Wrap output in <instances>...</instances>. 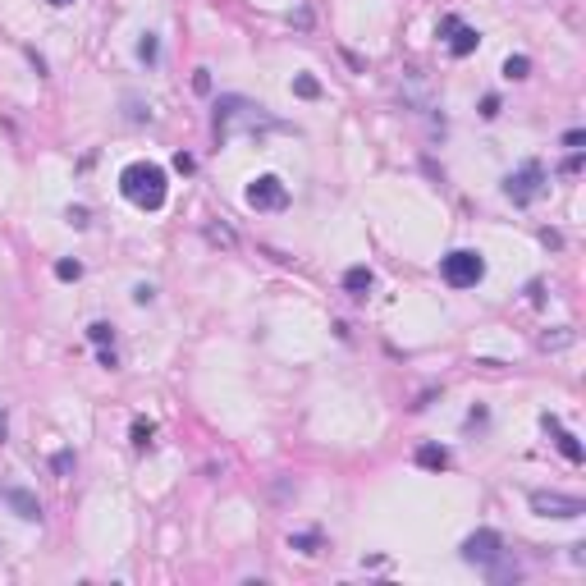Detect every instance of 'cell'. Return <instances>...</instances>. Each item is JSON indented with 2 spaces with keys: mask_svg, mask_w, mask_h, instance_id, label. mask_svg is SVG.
Wrapping results in <instances>:
<instances>
[{
  "mask_svg": "<svg viewBox=\"0 0 586 586\" xmlns=\"http://www.w3.org/2000/svg\"><path fill=\"white\" fill-rule=\"evenodd\" d=\"M285 124L275 120V115L266 110L261 101H248V96H220L216 101V133H220V142L224 138H234V133H280Z\"/></svg>",
  "mask_w": 586,
  "mask_h": 586,
  "instance_id": "obj_1",
  "label": "cell"
},
{
  "mask_svg": "<svg viewBox=\"0 0 586 586\" xmlns=\"http://www.w3.org/2000/svg\"><path fill=\"white\" fill-rule=\"evenodd\" d=\"M120 193L133 202V207H142V211H161L165 207V170L161 165H151V161H133L129 170L120 174Z\"/></svg>",
  "mask_w": 586,
  "mask_h": 586,
  "instance_id": "obj_2",
  "label": "cell"
},
{
  "mask_svg": "<svg viewBox=\"0 0 586 586\" xmlns=\"http://www.w3.org/2000/svg\"><path fill=\"white\" fill-rule=\"evenodd\" d=\"M545 183H550L545 165H541V161H527V165H517L509 179H504V197L517 202V207H532V202L545 193Z\"/></svg>",
  "mask_w": 586,
  "mask_h": 586,
  "instance_id": "obj_3",
  "label": "cell"
},
{
  "mask_svg": "<svg viewBox=\"0 0 586 586\" xmlns=\"http://www.w3.org/2000/svg\"><path fill=\"white\" fill-rule=\"evenodd\" d=\"M440 275H444V285H454V289H472V285L486 280V261L476 257V252L458 248V252H449V257L440 261Z\"/></svg>",
  "mask_w": 586,
  "mask_h": 586,
  "instance_id": "obj_4",
  "label": "cell"
},
{
  "mask_svg": "<svg viewBox=\"0 0 586 586\" xmlns=\"http://www.w3.org/2000/svg\"><path fill=\"white\" fill-rule=\"evenodd\" d=\"M248 207L252 211H285L289 207V188L275 179V174H261V179L248 183Z\"/></svg>",
  "mask_w": 586,
  "mask_h": 586,
  "instance_id": "obj_5",
  "label": "cell"
},
{
  "mask_svg": "<svg viewBox=\"0 0 586 586\" xmlns=\"http://www.w3.org/2000/svg\"><path fill=\"white\" fill-rule=\"evenodd\" d=\"M532 509L541 517H582L586 504L578 500V495H563V490H532Z\"/></svg>",
  "mask_w": 586,
  "mask_h": 586,
  "instance_id": "obj_6",
  "label": "cell"
},
{
  "mask_svg": "<svg viewBox=\"0 0 586 586\" xmlns=\"http://www.w3.org/2000/svg\"><path fill=\"white\" fill-rule=\"evenodd\" d=\"M463 559L467 563H476V568H490L495 559H504V541H500V532H472L463 541Z\"/></svg>",
  "mask_w": 586,
  "mask_h": 586,
  "instance_id": "obj_7",
  "label": "cell"
},
{
  "mask_svg": "<svg viewBox=\"0 0 586 586\" xmlns=\"http://www.w3.org/2000/svg\"><path fill=\"white\" fill-rule=\"evenodd\" d=\"M440 37L449 42V55H458V60H463V55H472L476 42H481V33H476V28H467L458 14H444V18H440Z\"/></svg>",
  "mask_w": 586,
  "mask_h": 586,
  "instance_id": "obj_8",
  "label": "cell"
},
{
  "mask_svg": "<svg viewBox=\"0 0 586 586\" xmlns=\"http://www.w3.org/2000/svg\"><path fill=\"white\" fill-rule=\"evenodd\" d=\"M541 426L554 435V444H559V454L568 458V463H582V444H578V435H573V431H563V422H559V417H550V413H545V417H541Z\"/></svg>",
  "mask_w": 586,
  "mask_h": 586,
  "instance_id": "obj_9",
  "label": "cell"
},
{
  "mask_svg": "<svg viewBox=\"0 0 586 586\" xmlns=\"http://www.w3.org/2000/svg\"><path fill=\"white\" fill-rule=\"evenodd\" d=\"M398 92H403L408 105H417V110H426L431 105V92H426V78L417 69H403V83H398Z\"/></svg>",
  "mask_w": 586,
  "mask_h": 586,
  "instance_id": "obj_10",
  "label": "cell"
},
{
  "mask_svg": "<svg viewBox=\"0 0 586 586\" xmlns=\"http://www.w3.org/2000/svg\"><path fill=\"white\" fill-rule=\"evenodd\" d=\"M5 504L23 517V522H42V504H37V495H28V490H18V486H14V490H5Z\"/></svg>",
  "mask_w": 586,
  "mask_h": 586,
  "instance_id": "obj_11",
  "label": "cell"
},
{
  "mask_svg": "<svg viewBox=\"0 0 586 586\" xmlns=\"http://www.w3.org/2000/svg\"><path fill=\"white\" fill-rule=\"evenodd\" d=\"M371 285H376L371 266H348V270H344V293H353V298H367Z\"/></svg>",
  "mask_w": 586,
  "mask_h": 586,
  "instance_id": "obj_12",
  "label": "cell"
},
{
  "mask_svg": "<svg viewBox=\"0 0 586 586\" xmlns=\"http://www.w3.org/2000/svg\"><path fill=\"white\" fill-rule=\"evenodd\" d=\"M207 243H216V248L234 252V248H239V234H234L229 224H207Z\"/></svg>",
  "mask_w": 586,
  "mask_h": 586,
  "instance_id": "obj_13",
  "label": "cell"
},
{
  "mask_svg": "<svg viewBox=\"0 0 586 586\" xmlns=\"http://www.w3.org/2000/svg\"><path fill=\"white\" fill-rule=\"evenodd\" d=\"M417 463H422V467H435V472H440V467H449V454H444L440 444H422V449H417Z\"/></svg>",
  "mask_w": 586,
  "mask_h": 586,
  "instance_id": "obj_14",
  "label": "cell"
},
{
  "mask_svg": "<svg viewBox=\"0 0 586 586\" xmlns=\"http://www.w3.org/2000/svg\"><path fill=\"white\" fill-rule=\"evenodd\" d=\"M293 96H302V101H316L321 96V83L311 74H293Z\"/></svg>",
  "mask_w": 586,
  "mask_h": 586,
  "instance_id": "obj_15",
  "label": "cell"
},
{
  "mask_svg": "<svg viewBox=\"0 0 586 586\" xmlns=\"http://www.w3.org/2000/svg\"><path fill=\"white\" fill-rule=\"evenodd\" d=\"M87 339H92L96 348H110L115 344V326L110 321H92V326H87Z\"/></svg>",
  "mask_w": 586,
  "mask_h": 586,
  "instance_id": "obj_16",
  "label": "cell"
},
{
  "mask_svg": "<svg viewBox=\"0 0 586 586\" xmlns=\"http://www.w3.org/2000/svg\"><path fill=\"white\" fill-rule=\"evenodd\" d=\"M527 74H532V60H527V55H509V60H504V78H509V83H522Z\"/></svg>",
  "mask_w": 586,
  "mask_h": 586,
  "instance_id": "obj_17",
  "label": "cell"
},
{
  "mask_svg": "<svg viewBox=\"0 0 586 586\" xmlns=\"http://www.w3.org/2000/svg\"><path fill=\"white\" fill-rule=\"evenodd\" d=\"M289 545H293L298 554H316V550H321V536H316V532H298V536H289Z\"/></svg>",
  "mask_w": 586,
  "mask_h": 586,
  "instance_id": "obj_18",
  "label": "cell"
},
{
  "mask_svg": "<svg viewBox=\"0 0 586 586\" xmlns=\"http://www.w3.org/2000/svg\"><path fill=\"white\" fill-rule=\"evenodd\" d=\"M156 55H161V42H156V33H146L138 42V60L142 64H156Z\"/></svg>",
  "mask_w": 586,
  "mask_h": 586,
  "instance_id": "obj_19",
  "label": "cell"
},
{
  "mask_svg": "<svg viewBox=\"0 0 586 586\" xmlns=\"http://www.w3.org/2000/svg\"><path fill=\"white\" fill-rule=\"evenodd\" d=\"M151 435H156V426L138 417V422H133V449H146V444H151Z\"/></svg>",
  "mask_w": 586,
  "mask_h": 586,
  "instance_id": "obj_20",
  "label": "cell"
},
{
  "mask_svg": "<svg viewBox=\"0 0 586 586\" xmlns=\"http://www.w3.org/2000/svg\"><path fill=\"white\" fill-rule=\"evenodd\" d=\"M573 344V330H550V335H541V348H568Z\"/></svg>",
  "mask_w": 586,
  "mask_h": 586,
  "instance_id": "obj_21",
  "label": "cell"
},
{
  "mask_svg": "<svg viewBox=\"0 0 586 586\" xmlns=\"http://www.w3.org/2000/svg\"><path fill=\"white\" fill-rule=\"evenodd\" d=\"M55 275H60V280H78V275H83V266L64 257V261H55Z\"/></svg>",
  "mask_w": 586,
  "mask_h": 586,
  "instance_id": "obj_22",
  "label": "cell"
},
{
  "mask_svg": "<svg viewBox=\"0 0 586 586\" xmlns=\"http://www.w3.org/2000/svg\"><path fill=\"white\" fill-rule=\"evenodd\" d=\"M64 220H69L74 229H87V207H69V211H64Z\"/></svg>",
  "mask_w": 586,
  "mask_h": 586,
  "instance_id": "obj_23",
  "label": "cell"
},
{
  "mask_svg": "<svg viewBox=\"0 0 586 586\" xmlns=\"http://www.w3.org/2000/svg\"><path fill=\"white\" fill-rule=\"evenodd\" d=\"M51 467H55L60 476H69V472H74V454H55V458H51Z\"/></svg>",
  "mask_w": 586,
  "mask_h": 586,
  "instance_id": "obj_24",
  "label": "cell"
},
{
  "mask_svg": "<svg viewBox=\"0 0 586 586\" xmlns=\"http://www.w3.org/2000/svg\"><path fill=\"white\" fill-rule=\"evenodd\" d=\"M582 142H586L582 129H568V133H563V146H568V151H582Z\"/></svg>",
  "mask_w": 586,
  "mask_h": 586,
  "instance_id": "obj_25",
  "label": "cell"
},
{
  "mask_svg": "<svg viewBox=\"0 0 586 586\" xmlns=\"http://www.w3.org/2000/svg\"><path fill=\"white\" fill-rule=\"evenodd\" d=\"M193 87L207 96V92H211V69H197V74H193Z\"/></svg>",
  "mask_w": 586,
  "mask_h": 586,
  "instance_id": "obj_26",
  "label": "cell"
},
{
  "mask_svg": "<svg viewBox=\"0 0 586 586\" xmlns=\"http://www.w3.org/2000/svg\"><path fill=\"white\" fill-rule=\"evenodd\" d=\"M151 298H156V289H151V285H138V289H133V302H138V307H146Z\"/></svg>",
  "mask_w": 586,
  "mask_h": 586,
  "instance_id": "obj_27",
  "label": "cell"
},
{
  "mask_svg": "<svg viewBox=\"0 0 586 586\" xmlns=\"http://www.w3.org/2000/svg\"><path fill=\"white\" fill-rule=\"evenodd\" d=\"M495 115H500V96H486L481 101V120H495Z\"/></svg>",
  "mask_w": 586,
  "mask_h": 586,
  "instance_id": "obj_28",
  "label": "cell"
},
{
  "mask_svg": "<svg viewBox=\"0 0 586 586\" xmlns=\"http://www.w3.org/2000/svg\"><path fill=\"white\" fill-rule=\"evenodd\" d=\"M527 298H532L536 307H541V302H545V285H541V280H532V285H527Z\"/></svg>",
  "mask_w": 586,
  "mask_h": 586,
  "instance_id": "obj_29",
  "label": "cell"
},
{
  "mask_svg": "<svg viewBox=\"0 0 586 586\" xmlns=\"http://www.w3.org/2000/svg\"><path fill=\"white\" fill-rule=\"evenodd\" d=\"M193 165H197V161H193V156H188V151H179V156H174V170H183V174H188V170H193Z\"/></svg>",
  "mask_w": 586,
  "mask_h": 586,
  "instance_id": "obj_30",
  "label": "cell"
},
{
  "mask_svg": "<svg viewBox=\"0 0 586 586\" xmlns=\"http://www.w3.org/2000/svg\"><path fill=\"white\" fill-rule=\"evenodd\" d=\"M578 170H582V151H573L568 161H563V174H578Z\"/></svg>",
  "mask_w": 586,
  "mask_h": 586,
  "instance_id": "obj_31",
  "label": "cell"
},
{
  "mask_svg": "<svg viewBox=\"0 0 586 586\" xmlns=\"http://www.w3.org/2000/svg\"><path fill=\"white\" fill-rule=\"evenodd\" d=\"M289 23H298V28H311V9H298V14H289Z\"/></svg>",
  "mask_w": 586,
  "mask_h": 586,
  "instance_id": "obj_32",
  "label": "cell"
},
{
  "mask_svg": "<svg viewBox=\"0 0 586 586\" xmlns=\"http://www.w3.org/2000/svg\"><path fill=\"white\" fill-rule=\"evenodd\" d=\"M101 367H105V371H115V367H120V357H115V348H101Z\"/></svg>",
  "mask_w": 586,
  "mask_h": 586,
  "instance_id": "obj_33",
  "label": "cell"
},
{
  "mask_svg": "<svg viewBox=\"0 0 586 586\" xmlns=\"http://www.w3.org/2000/svg\"><path fill=\"white\" fill-rule=\"evenodd\" d=\"M5 435H9V426H5V413H0V444H5Z\"/></svg>",
  "mask_w": 586,
  "mask_h": 586,
  "instance_id": "obj_34",
  "label": "cell"
},
{
  "mask_svg": "<svg viewBox=\"0 0 586 586\" xmlns=\"http://www.w3.org/2000/svg\"><path fill=\"white\" fill-rule=\"evenodd\" d=\"M51 5H74V0H51Z\"/></svg>",
  "mask_w": 586,
  "mask_h": 586,
  "instance_id": "obj_35",
  "label": "cell"
}]
</instances>
